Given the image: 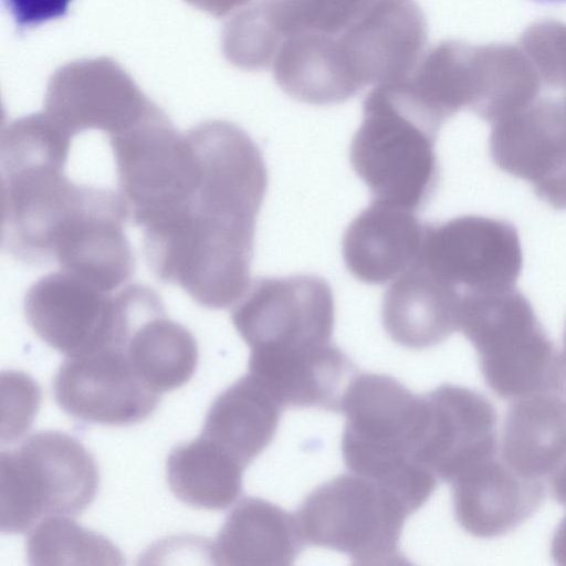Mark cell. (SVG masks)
<instances>
[{"label":"cell","mask_w":566,"mask_h":566,"mask_svg":"<svg viewBox=\"0 0 566 566\" xmlns=\"http://www.w3.org/2000/svg\"><path fill=\"white\" fill-rule=\"evenodd\" d=\"M426 38V19L415 0H370L336 33L293 35L283 52L284 82L300 102L342 103L367 85L407 76Z\"/></svg>","instance_id":"obj_1"},{"label":"cell","mask_w":566,"mask_h":566,"mask_svg":"<svg viewBox=\"0 0 566 566\" xmlns=\"http://www.w3.org/2000/svg\"><path fill=\"white\" fill-rule=\"evenodd\" d=\"M342 454L347 469L397 491L416 509L437 476L419 461L427 424L426 398L387 375L358 374L346 385Z\"/></svg>","instance_id":"obj_2"},{"label":"cell","mask_w":566,"mask_h":566,"mask_svg":"<svg viewBox=\"0 0 566 566\" xmlns=\"http://www.w3.org/2000/svg\"><path fill=\"white\" fill-rule=\"evenodd\" d=\"M189 136L201 164L197 188L185 206L142 226L159 224L196 243L253 250L256 218L268 188L258 145L228 124L203 127Z\"/></svg>","instance_id":"obj_3"},{"label":"cell","mask_w":566,"mask_h":566,"mask_svg":"<svg viewBox=\"0 0 566 566\" xmlns=\"http://www.w3.org/2000/svg\"><path fill=\"white\" fill-rule=\"evenodd\" d=\"M440 127L400 81L374 87L349 150L373 201L413 212L428 203L440 179L434 150Z\"/></svg>","instance_id":"obj_4"},{"label":"cell","mask_w":566,"mask_h":566,"mask_svg":"<svg viewBox=\"0 0 566 566\" xmlns=\"http://www.w3.org/2000/svg\"><path fill=\"white\" fill-rule=\"evenodd\" d=\"M71 144L40 125L15 126L2 136V244L18 260L50 261L55 232L88 190L65 175Z\"/></svg>","instance_id":"obj_5"},{"label":"cell","mask_w":566,"mask_h":566,"mask_svg":"<svg viewBox=\"0 0 566 566\" xmlns=\"http://www.w3.org/2000/svg\"><path fill=\"white\" fill-rule=\"evenodd\" d=\"M459 329L474 347L485 382L500 397L556 391L558 353L515 286L463 294Z\"/></svg>","instance_id":"obj_6"},{"label":"cell","mask_w":566,"mask_h":566,"mask_svg":"<svg viewBox=\"0 0 566 566\" xmlns=\"http://www.w3.org/2000/svg\"><path fill=\"white\" fill-rule=\"evenodd\" d=\"M98 481L81 441L55 430L34 432L0 454V528L25 533L49 515L76 516L93 502Z\"/></svg>","instance_id":"obj_7"},{"label":"cell","mask_w":566,"mask_h":566,"mask_svg":"<svg viewBox=\"0 0 566 566\" xmlns=\"http://www.w3.org/2000/svg\"><path fill=\"white\" fill-rule=\"evenodd\" d=\"M415 511L389 486L352 473L312 491L295 517L304 544L345 553L355 565H399L400 534Z\"/></svg>","instance_id":"obj_8"},{"label":"cell","mask_w":566,"mask_h":566,"mask_svg":"<svg viewBox=\"0 0 566 566\" xmlns=\"http://www.w3.org/2000/svg\"><path fill=\"white\" fill-rule=\"evenodd\" d=\"M25 318L49 346L76 357L124 347L143 315L139 284L105 292L64 271L40 277L24 297Z\"/></svg>","instance_id":"obj_9"},{"label":"cell","mask_w":566,"mask_h":566,"mask_svg":"<svg viewBox=\"0 0 566 566\" xmlns=\"http://www.w3.org/2000/svg\"><path fill=\"white\" fill-rule=\"evenodd\" d=\"M231 319L250 347V361L306 356L333 344V291L324 279L311 274L259 279L235 305Z\"/></svg>","instance_id":"obj_10"},{"label":"cell","mask_w":566,"mask_h":566,"mask_svg":"<svg viewBox=\"0 0 566 566\" xmlns=\"http://www.w3.org/2000/svg\"><path fill=\"white\" fill-rule=\"evenodd\" d=\"M118 191L137 224L181 208L201 165L190 136L165 128H126L111 136Z\"/></svg>","instance_id":"obj_11"},{"label":"cell","mask_w":566,"mask_h":566,"mask_svg":"<svg viewBox=\"0 0 566 566\" xmlns=\"http://www.w3.org/2000/svg\"><path fill=\"white\" fill-rule=\"evenodd\" d=\"M416 262L463 295L515 286L523 266V253L513 224L467 214L440 223H426Z\"/></svg>","instance_id":"obj_12"},{"label":"cell","mask_w":566,"mask_h":566,"mask_svg":"<svg viewBox=\"0 0 566 566\" xmlns=\"http://www.w3.org/2000/svg\"><path fill=\"white\" fill-rule=\"evenodd\" d=\"M489 148L503 171L528 181L538 198L566 209V102L538 96L494 122Z\"/></svg>","instance_id":"obj_13"},{"label":"cell","mask_w":566,"mask_h":566,"mask_svg":"<svg viewBox=\"0 0 566 566\" xmlns=\"http://www.w3.org/2000/svg\"><path fill=\"white\" fill-rule=\"evenodd\" d=\"M53 394L67 415L108 426L146 419L157 408L160 395L139 377L119 346L69 357L54 377Z\"/></svg>","instance_id":"obj_14"},{"label":"cell","mask_w":566,"mask_h":566,"mask_svg":"<svg viewBox=\"0 0 566 566\" xmlns=\"http://www.w3.org/2000/svg\"><path fill=\"white\" fill-rule=\"evenodd\" d=\"M130 216L119 191L97 188L64 226L51 253L60 270L105 292L124 287L134 271V255L124 227Z\"/></svg>","instance_id":"obj_15"},{"label":"cell","mask_w":566,"mask_h":566,"mask_svg":"<svg viewBox=\"0 0 566 566\" xmlns=\"http://www.w3.org/2000/svg\"><path fill=\"white\" fill-rule=\"evenodd\" d=\"M427 424L419 461L451 482L475 462L495 454L496 413L481 394L444 384L428 392Z\"/></svg>","instance_id":"obj_16"},{"label":"cell","mask_w":566,"mask_h":566,"mask_svg":"<svg viewBox=\"0 0 566 566\" xmlns=\"http://www.w3.org/2000/svg\"><path fill=\"white\" fill-rule=\"evenodd\" d=\"M451 483L459 525L481 538L516 528L544 497L543 482L521 474L497 452L464 469Z\"/></svg>","instance_id":"obj_17"},{"label":"cell","mask_w":566,"mask_h":566,"mask_svg":"<svg viewBox=\"0 0 566 566\" xmlns=\"http://www.w3.org/2000/svg\"><path fill=\"white\" fill-rule=\"evenodd\" d=\"M462 295L415 262L384 294L381 319L390 338L410 349L436 346L459 329Z\"/></svg>","instance_id":"obj_18"},{"label":"cell","mask_w":566,"mask_h":566,"mask_svg":"<svg viewBox=\"0 0 566 566\" xmlns=\"http://www.w3.org/2000/svg\"><path fill=\"white\" fill-rule=\"evenodd\" d=\"M423 229L416 212L371 201L344 233L345 265L354 277L367 284L394 280L418 259Z\"/></svg>","instance_id":"obj_19"},{"label":"cell","mask_w":566,"mask_h":566,"mask_svg":"<svg viewBox=\"0 0 566 566\" xmlns=\"http://www.w3.org/2000/svg\"><path fill=\"white\" fill-rule=\"evenodd\" d=\"M303 544L294 515L263 499L244 497L226 518L209 557L223 566H287Z\"/></svg>","instance_id":"obj_20"},{"label":"cell","mask_w":566,"mask_h":566,"mask_svg":"<svg viewBox=\"0 0 566 566\" xmlns=\"http://www.w3.org/2000/svg\"><path fill=\"white\" fill-rule=\"evenodd\" d=\"M500 449L521 474L551 480L566 465V397L549 390L515 399L503 422Z\"/></svg>","instance_id":"obj_21"},{"label":"cell","mask_w":566,"mask_h":566,"mask_svg":"<svg viewBox=\"0 0 566 566\" xmlns=\"http://www.w3.org/2000/svg\"><path fill=\"white\" fill-rule=\"evenodd\" d=\"M400 81L441 125L462 109L476 113L486 83L483 45L444 41L422 54Z\"/></svg>","instance_id":"obj_22"},{"label":"cell","mask_w":566,"mask_h":566,"mask_svg":"<svg viewBox=\"0 0 566 566\" xmlns=\"http://www.w3.org/2000/svg\"><path fill=\"white\" fill-rule=\"evenodd\" d=\"M282 410L265 386L248 374L216 398L201 433L247 467L272 441Z\"/></svg>","instance_id":"obj_23"},{"label":"cell","mask_w":566,"mask_h":566,"mask_svg":"<svg viewBox=\"0 0 566 566\" xmlns=\"http://www.w3.org/2000/svg\"><path fill=\"white\" fill-rule=\"evenodd\" d=\"M244 465L202 433L175 447L167 459L169 488L180 501L223 510L240 495Z\"/></svg>","instance_id":"obj_24"},{"label":"cell","mask_w":566,"mask_h":566,"mask_svg":"<svg viewBox=\"0 0 566 566\" xmlns=\"http://www.w3.org/2000/svg\"><path fill=\"white\" fill-rule=\"evenodd\" d=\"M124 349L139 377L158 394L185 385L198 364L195 337L168 318L165 308L142 319Z\"/></svg>","instance_id":"obj_25"},{"label":"cell","mask_w":566,"mask_h":566,"mask_svg":"<svg viewBox=\"0 0 566 566\" xmlns=\"http://www.w3.org/2000/svg\"><path fill=\"white\" fill-rule=\"evenodd\" d=\"M370 0H264L255 17L256 60L272 63L282 42L296 33H336Z\"/></svg>","instance_id":"obj_26"},{"label":"cell","mask_w":566,"mask_h":566,"mask_svg":"<svg viewBox=\"0 0 566 566\" xmlns=\"http://www.w3.org/2000/svg\"><path fill=\"white\" fill-rule=\"evenodd\" d=\"M30 565H120L123 555L105 536L84 528L73 516L49 515L29 534Z\"/></svg>","instance_id":"obj_27"},{"label":"cell","mask_w":566,"mask_h":566,"mask_svg":"<svg viewBox=\"0 0 566 566\" xmlns=\"http://www.w3.org/2000/svg\"><path fill=\"white\" fill-rule=\"evenodd\" d=\"M532 59L543 86L563 91L566 102V24L548 22L532 46Z\"/></svg>","instance_id":"obj_28"},{"label":"cell","mask_w":566,"mask_h":566,"mask_svg":"<svg viewBox=\"0 0 566 566\" xmlns=\"http://www.w3.org/2000/svg\"><path fill=\"white\" fill-rule=\"evenodd\" d=\"M72 0H3L20 28H31L64 17Z\"/></svg>","instance_id":"obj_29"},{"label":"cell","mask_w":566,"mask_h":566,"mask_svg":"<svg viewBox=\"0 0 566 566\" xmlns=\"http://www.w3.org/2000/svg\"><path fill=\"white\" fill-rule=\"evenodd\" d=\"M551 554L556 564L566 565V515L557 525L553 535Z\"/></svg>","instance_id":"obj_30"},{"label":"cell","mask_w":566,"mask_h":566,"mask_svg":"<svg viewBox=\"0 0 566 566\" xmlns=\"http://www.w3.org/2000/svg\"><path fill=\"white\" fill-rule=\"evenodd\" d=\"M556 391L566 396V325L563 335V348L560 353L557 354Z\"/></svg>","instance_id":"obj_31"},{"label":"cell","mask_w":566,"mask_h":566,"mask_svg":"<svg viewBox=\"0 0 566 566\" xmlns=\"http://www.w3.org/2000/svg\"><path fill=\"white\" fill-rule=\"evenodd\" d=\"M554 497L566 506V465L551 479Z\"/></svg>","instance_id":"obj_32"},{"label":"cell","mask_w":566,"mask_h":566,"mask_svg":"<svg viewBox=\"0 0 566 566\" xmlns=\"http://www.w3.org/2000/svg\"><path fill=\"white\" fill-rule=\"evenodd\" d=\"M538 1H544V2H556V1H565V0H538Z\"/></svg>","instance_id":"obj_33"}]
</instances>
